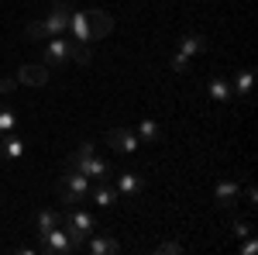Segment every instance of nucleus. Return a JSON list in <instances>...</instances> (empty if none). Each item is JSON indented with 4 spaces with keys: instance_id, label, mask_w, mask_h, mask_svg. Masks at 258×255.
I'll return each instance as SVG.
<instances>
[{
    "instance_id": "obj_3",
    "label": "nucleus",
    "mask_w": 258,
    "mask_h": 255,
    "mask_svg": "<svg viewBox=\"0 0 258 255\" xmlns=\"http://www.w3.org/2000/svg\"><path fill=\"white\" fill-rule=\"evenodd\" d=\"M90 183H93V179L83 176L80 169H69V173L59 179V200L66 207H76L83 200H90Z\"/></svg>"
},
{
    "instance_id": "obj_27",
    "label": "nucleus",
    "mask_w": 258,
    "mask_h": 255,
    "mask_svg": "<svg viewBox=\"0 0 258 255\" xmlns=\"http://www.w3.org/2000/svg\"><path fill=\"white\" fill-rule=\"evenodd\" d=\"M255 252H258V241H255V238H251V235L241 238V255H255Z\"/></svg>"
},
{
    "instance_id": "obj_15",
    "label": "nucleus",
    "mask_w": 258,
    "mask_h": 255,
    "mask_svg": "<svg viewBox=\"0 0 258 255\" xmlns=\"http://www.w3.org/2000/svg\"><path fill=\"white\" fill-rule=\"evenodd\" d=\"M251 86H255V73L251 69H238L234 76H231V93L234 97H251Z\"/></svg>"
},
{
    "instance_id": "obj_10",
    "label": "nucleus",
    "mask_w": 258,
    "mask_h": 255,
    "mask_svg": "<svg viewBox=\"0 0 258 255\" xmlns=\"http://www.w3.org/2000/svg\"><path fill=\"white\" fill-rule=\"evenodd\" d=\"M114 190H117V196H141L145 193V176L141 173H117Z\"/></svg>"
},
{
    "instance_id": "obj_18",
    "label": "nucleus",
    "mask_w": 258,
    "mask_h": 255,
    "mask_svg": "<svg viewBox=\"0 0 258 255\" xmlns=\"http://www.w3.org/2000/svg\"><path fill=\"white\" fill-rule=\"evenodd\" d=\"M0 156H4V159H21V156H24L21 138L18 135H4V138H0Z\"/></svg>"
},
{
    "instance_id": "obj_26",
    "label": "nucleus",
    "mask_w": 258,
    "mask_h": 255,
    "mask_svg": "<svg viewBox=\"0 0 258 255\" xmlns=\"http://www.w3.org/2000/svg\"><path fill=\"white\" fill-rule=\"evenodd\" d=\"M231 231H234V238H248L251 235V221H234Z\"/></svg>"
},
{
    "instance_id": "obj_16",
    "label": "nucleus",
    "mask_w": 258,
    "mask_h": 255,
    "mask_svg": "<svg viewBox=\"0 0 258 255\" xmlns=\"http://www.w3.org/2000/svg\"><path fill=\"white\" fill-rule=\"evenodd\" d=\"M90 200L100 203V207H114V203H117V190L110 186V179H103L97 186H90Z\"/></svg>"
},
{
    "instance_id": "obj_22",
    "label": "nucleus",
    "mask_w": 258,
    "mask_h": 255,
    "mask_svg": "<svg viewBox=\"0 0 258 255\" xmlns=\"http://www.w3.org/2000/svg\"><path fill=\"white\" fill-rule=\"evenodd\" d=\"M90 59H93L90 45H83V41H73V62H80V66H90Z\"/></svg>"
},
{
    "instance_id": "obj_20",
    "label": "nucleus",
    "mask_w": 258,
    "mask_h": 255,
    "mask_svg": "<svg viewBox=\"0 0 258 255\" xmlns=\"http://www.w3.org/2000/svg\"><path fill=\"white\" fill-rule=\"evenodd\" d=\"M18 131V114L0 100V135H14Z\"/></svg>"
},
{
    "instance_id": "obj_8",
    "label": "nucleus",
    "mask_w": 258,
    "mask_h": 255,
    "mask_svg": "<svg viewBox=\"0 0 258 255\" xmlns=\"http://www.w3.org/2000/svg\"><path fill=\"white\" fill-rule=\"evenodd\" d=\"M66 35H73V41H83V45L93 41V28H90L86 11H69V28H66Z\"/></svg>"
},
{
    "instance_id": "obj_4",
    "label": "nucleus",
    "mask_w": 258,
    "mask_h": 255,
    "mask_svg": "<svg viewBox=\"0 0 258 255\" xmlns=\"http://www.w3.org/2000/svg\"><path fill=\"white\" fill-rule=\"evenodd\" d=\"M41 62L45 66H69L73 62V38L69 35H55V38H45V52H41Z\"/></svg>"
},
{
    "instance_id": "obj_21",
    "label": "nucleus",
    "mask_w": 258,
    "mask_h": 255,
    "mask_svg": "<svg viewBox=\"0 0 258 255\" xmlns=\"http://www.w3.org/2000/svg\"><path fill=\"white\" fill-rule=\"evenodd\" d=\"M135 135H138V141H155V138H159V124H155V121H138Z\"/></svg>"
},
{
    "instance_id": "obj_11",
    "label": "nucleus",
    "mask_w": 258,
    "mask_h": 255,
    "mask_svg": "<svg viewBox=\"0 0 258 255\" xmlns=\"http://www.w3.org/2000/svg\"><path fill=\"white\" fill-rule=\"evenodd\" d=\"M86 18H90V28H93V41L107 38V35L114 31V18H110L107 11H100V7H90V11H86Z\"/></svg>"
},
{
    "instance_id": "obj_17",
    "label": "nucleus",
    "mask_w": 258,
    "mask_h": 255,
    "mask_svg": "<svg viewBox=\"0 0 258 255\" xmlns=\"http://www.w3.org/2000/svg\"><path fill=\"white\" fill-rule=\"evenodd\" d=\"M207 93H210V100H217V104L234 100V93H231V79H220V76L207 83Z\"/></svg>"
},
{
    "instance_id": "obj_24",
    "label": "nucleus",
    "mask_w": 258,
    "mask_h": 255,
    "mask_svg": "<svg viewBox=\"0 0 258 255\" xmlns=\"http://www.w3.org/2000/svg\"><path fill=\"white\" fill-rule=\"evenodd\" d=\"M93 152H97V145H93V141H83V145H80V148H76V152H73V156H69V159H66V162H69V166H76L80 159L93 156Z\"/></svg>"
},
{
    "instance_id": "obj_19",
    "label": "nucleus",
    "mask_w": 258,
    "mask_h": 255,
    "mask_svg": "<svg viewBox=\"0 0 258 255\" xmlns=\"http://www.w3.org/2000/svg\"><path fill=\"white\" fill-rule=\"evenodd\" d=\"M59 224H62V214H59V211H38V217H35V228H38V235L52 231V228H59Z\"/></svg>"
},
{
    "instance_id": "obj_9",
    "label": "nucleus",
    "mask_w": 258,
    "mask_h": 255,
    "mask_svg": "<svg viewBox=\"0 0 258 255\" xmlns=\"http://www.w3.org/2000/svg\"><path fill=\"white\" fill-rule=\"evenodd\" d=\"M107 145H110V148H117V152H127V156L141 148L138 135H135L131 128H110V135H107Z\"/></svg>"
},
{
    "instance_id": "obj_6",
    "label": "nucleus",
    "mask_w": 258,
    "mask_h": 255,
    "mask_svg": "<svg viewBox=\"0 0 258 255\" xmlns=\"http://www.w3.org/2000/svg\"><path fill=\"white\" fill-rule=\"evenodd\" d=\"M238 200H241V183L238 179H220L217 190H214V203L220 211H231V207H238Z\"/></svg>"
},
{
    "instance_id": "obj_14",
    "label": "nucleus",
    "mask_w": 258,
    "mask_h": 255,
    "mask_svg": "<svg viewBox=\"0 0 258 255\" xmlns=\"http://www.w3.org/2000/svg\"><path fill=\"white\" fill-rule=\"evenodd\" d=\"M18 79L28 83V86H41V83L48 79V66H45V62H28V66L18 69Z\"/></svg>"
},
{
    "instance_id": "obj_7",
    "label": "nucleus",
    "mask_w": 258,
    "mask_h": 255,
    "mask_svg": "<svg viewBox=\"0 0 258 255\" xmlns=\"http://www.w3.org/2000/svg\"><path fill=\"white\" fill-rule=\"evenodd\" d=\"M69 169H80L83 176H90V179H97V183H103V179H110V162H103V159L93 152V156H86L80 159L76 166H69Z\"/></svg>"
},
{
    "instance_id": "obj_2",
    "label": "nucleus",
    "mask_w": 258,
    "mask_h": 255,
    "mask_svg": "<svg viewBox=\"0 0 258 255\" xmlns=\"http://www.w3.org/2000/svg\"><path fill=\"white\" fill-rule=\"evenodd\" d=\"M62 228L69 231L73 245H76V248H83V241L97 231V217L90 214V211H83L80 203H76V207H66V214H62Z\"/></svg>"
},
{
    "instance_id": "obj_23",
    "label": "nucleus",
    "mask_w": 258,
    "mask_h": 255,
    "mask_svg": "<svg viewBox=\"0 0 258 255\" xmlns=\"http://www.w3.org/2000/svg\"><path fill=\"white\" fill-rule=\"evenodd\" d=\"M189 62H193L189 56H182V52H176V56L169 59V69H172V73H189V69H193Z\"/></svg>"
},
{
    "instance_id": "obj_1",
    "label": "nucleus",
    "mask_w": 258,
    "mask_h": 255,
    "mask_svg": "<svg viewBox=\"0 0 258 255\" xmlns=\"http://www.w3.org/2000/svg\"><path fill=\"white\" fill-rule=\"evenodd\" d=\"M69 11H73V7H69L66 0H55L52 11H48L45 18L28 24L24 35H28L31 41H45V38H55V35H66V28H69Z\"/></svg>"
},
{
    "instance_id": "obj_13",
    "label": "nucleus",
    "mask_w": 258,
    "mask_h": 255,
    "mask_svg": "<svg viewBox=\"0 0 258 255\" xmlns=\"http://www.w3.org/2000/svg\"><path fill=\"white\" fill-rule=\"evenodd\" d=\"M207 48H210V38H203L200 31H189V35H182V38H179V52H182V56H189V59H193V56H203Z\"/></svg>"
},
{
    "instance_id": "obj_25",
    "label": "nucleus",
    "mask_w": 258,
    "mask_h": 255,
    "mask_svg": "<svg viewBox=\"0 0 258 255\" xmlns=\"http://www.w3.org/2000/svg\"><path fill=\"white\" fill-rule=\"evenodd\" d=\"M155 252H159V255H179V252H182V241H159Z\"/></svg>"
},
{
    "instance_id": "obj_28",
    "label": "nucleus",
    "mask_w": 258,
    "mask_h": 255,
    "mask_svg": "<svg viewBox=\"0 0 258 255\" xmlns=\"http://www.w3.org/2000/svg\"><path fill=\"white\" fill-rule=\"evenodd\" d=\"M244 200H248L251 207H255V203H258V193H255V186H248V190H244Z\"/></svg>"
},
{
    "instance_id": "obj_12",
    "label": "nucleus",
    "mask_w": 258,
    "mask_h": 255,
    "mask_svg": "<svg viewBox=\"0 0 258 255\" xmlns=\"http://www.w3.org/2000/svg\"><path fill=\"white\" fill-rule=\"evenodd\" d=\"M83 245H86V248H90L93 255H117V252H120V241H117V238H110V235H97V231L86 238Z\"/></svg>"
},
{
    "instance_id": "obj_5",
    "label": "nucleus",
    "mask_w": 258,
    "mask_h": 255,
    "mask_svg": "<svg viewBox=\"0 0 258 255\" xmlns=\"http://www.w3.org/2000/svg\"><path fill=\"white\" fill-rule=\"evenodd\" d=\"M76 248L73 245V238H69V231L66 228H52V231H45V235H38V252H48V255H69Z\"/></svg>"
}]
</instances>
